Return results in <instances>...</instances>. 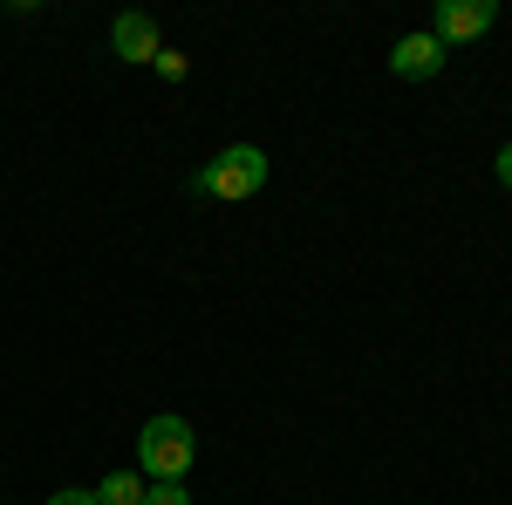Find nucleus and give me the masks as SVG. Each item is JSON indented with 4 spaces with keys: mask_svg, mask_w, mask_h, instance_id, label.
Instances as JSON below:
<instances>
[{
    "mask_svg": "<svg viewBox=\"0 0 512 505\" xmlns=\"http://www.w3.org/2000/svg\"><path fill=\"white\" fill-rule=\"evenodd\" d=\"M192 424L185 417H151V424L137 430V471L151 478V485H171V478H185L192 471Z\"/></svg>",
    "mask_w": 512,
    "mask_h": 505,
    "instance_id": "f257e3e1",
    "label": "nucleus"
},
{
    "mask_svg": "<svg viewBox=\"0 0 512 505\" xmlns=\"http://www.w3.org/2000/svg\"><path fill=\"white\" fill-rule=\"evenodd\" d=\"M267 171H274V164H267L260 144H233V151L212 157L192 185H198V192H212V198H253L260 185H267Z\"/></svg>",
    "mask_w": 512,
    "mask_h": 505,
    "instance_id": "f03ea898",
    "label": "nucleus"
},
{
    "mask_svg": "<svg viewBox=\"0 0 512 505\" xmlns=\"http://www.w3.org/2000/svg\"><path fill=\"white\" fill-rule=\"evenodd\" d=\"M492 21H499V14H492V0H444V7H437V28H431V35L451 48V41H478L485 28H492Z\"/></svg>",
    "mask_w": 512,
    "mask_h": 505,
    "instance_id": "7ed1b4c3",
    "label": "nucleus"
},
{
    "mask_svg": "<svg viewBox=\"0 0 512 505\" xmlns=\"http://www.w3.org/2000/svg\"><path fill=\"white\" fill-rule=\"evenodd\" d=\"M390 69L403 82H424V76H437V69H444V41L437 35H403L390 48Z\"/></svg>",
    "mask_w": 512,
    "mask_h": 505,
    "instance_id": "20e7f679",
    "label": "nucleus"
},
{
    "mask_svg": "<svg viewBox=\"0 0 512 505\" xmlns=\"http://www.w3.org/2000/svg\"><path fill=\"white\" fill-rule=\"evenodd\" d=\"M110 48H117L123 62H158V21L151 14H117V28H110Z\"/></svg>",
    "mask_w": 512,
    "mask_h": 505,
    "instance_id": "39448f33",
    "label": "nucleus"
},
{
    "mask_svg": "<svg viewBox=\"0 0 512 505\" xmlns=\"http://www.w3.org/2000/svg\"><path fill=\"white\" fill-rule=\"evenodd\" d=\"M96 492V505H144V492H151V478L144 471H110L103 485H89Z\"/></svg>",
    "mask_w": 512,
    "mask_h": 505,
    "instance_id": "423d86ee",
    "label": "nucleus"
},
{
    "mask_svg": "<svg viewBox=\"0 0 512 505\" xmlns=\"http://www.w3.org/2000/svg\"><path fill=\"white\" fill-rule=\"evenodd\" d=\"M144 505H192V492H185V478H171V485H151Z\"/></svg>",
    "mask_w": 512,
    "mask_h": 505,
    "instance_id": "0eeeda50",
    "label": "nucleus"
},
{
    "mask_svg": "<svg viewBox=\"0 0 512 505\" xmlns=\"http://www.w3.org/2000/svg\"><path fill=\"white\" fill-rule=\"evenodd\" d=\"M151 69H158L164 82H185V69H192V62H185L178 48H158V62H151Z\"/></svg>",
    "mask_w": 512,
    "mask_h": 505,
    "instance_id": "6e6552de",
    "label": "nucleus"
},
{
    "mask_svg": "<svg viewBox=\"0 0 512 505\" xmlns=\"http://www.w3.org/2000/svg\"><path fill=\"white\" fill-rule=\"evenodd\" d=\"M48 505H96V492H82V485H69V492H55Z\"/></svg>",
    "mask_w": 512,
    "mask_h": 505,
    "instance_id": "1a4fd4ad",
    "label": "nucleus"
},
{
    "mask_svg": "<svg viewBox=\"0 0 512 505\" xmlns=\"http://www.w3.org/2000/svg\"><path fill=\"white\" fill-rule=\"evenodd\" d=\"M492 171H499V185H506V192H512V144H506V151H499V157H492Z\"/></svg>",
    "mask_w": 512,
    "mask_h": 505,
    "instance_id": "9d476101",
    "label": "nucleus"
}]
</instances>
